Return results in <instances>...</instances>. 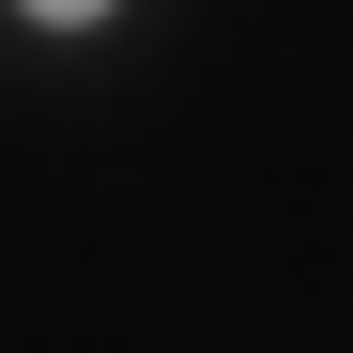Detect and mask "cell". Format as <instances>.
I'll return each instance as SVG.
<instances>
[{
	"mask_svg": "<svg viewBox=\"0 0 353 353\" xmlns=\"http://www.w3.org/2000/svg\"><path fill=\"white\" fill-rule=\"evenodd\" d=\"M31 16H108V0H31Z\"/></svg>",
	"mask_w": 353,
	"mask_h": 353,
	"instance_id": "cell-1",
	"label": "cell"
}]
</instances>
